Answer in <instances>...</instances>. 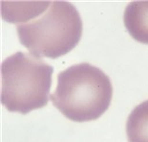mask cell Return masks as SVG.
<instances>
[{"instance_id":"3","label":"cell","mask_w":148,"mask_h":142,"mask_svg":"<svg viewBox=\"0 0 148 142\" xmlns=\"http://www.w3.org/2000/svg\"><path fill=\"white\" fill-rule=\"evenodd\" d=\"M53 69L38 57L17 52L1 64V103L22 114L48 104Z\"/></svg>"},{"instance_id":"2","label":"cell","mask_w":148,"mask_h":142,"mask_svg":"<svg viewBox=\"0 0 148 142\" xmlns=\"http://www.w3.org/2000/svg\"><path fill=\"white\" fill-rule=\"evenodd\" d=\"M20 42L34 56L56 59L73 50L82 35V20L73 4L52 1L49 8L16 27Z\"/></svg>"},{"instance_id":"4","label":"cell","mask_w":148,"mask_h":142,"mask_svg":"<svg viewBox=\"0 0 148 142\" xmlns=\"http://www.w3.org/2000/svg\"><path fill=\"white\" fill-rule=\"evenodd\" d=\"M123 21L133 39L148 44V0L128 4L124 11Z\"/></svg>"},{"instance_id":"5","label":"cell","mask_w":148,"mask_h":142,"mask_svg":"<svg viewBox=\"0 0 148 142\" xmlns=\"http://www.w3.org/2000/svg\"><path fill=\"white\" fill-rule=\"evenodd\" d=\"M126 134L129 142H148V100L132 110L126 122Z\"/></svg>"},{"instance_id":"6","label":"cell","mask_w":148,"mask_h":142,"mask_svg":"<svg viewBox=\"0 0 148 142\" xmlns=\"http://www.w3.org/2000/svg\"><path fill=\"white\" fill-rule=\"evenodd\" d=\"M15 9L12 12H2V17L9 22H23L32 20L34 17H39L49 8L51 1L40 2H12Z\"/></svg>"},{"instance_id":"1","label":"cell","mask_w":148,"mask_h":142,"mask_svg":"<svg viewBox=\"0 0 148 142\" xmlns=\"http://www.w3.org/2000/svg\"><path fill=\"white\" fill-rule=\"evenodd\" d=\"M113 87L109 77L88 62L72 65L58 75L52 95L53 106L75 122L99 118L111 104Z\"/></svg>"}]
</instances>
